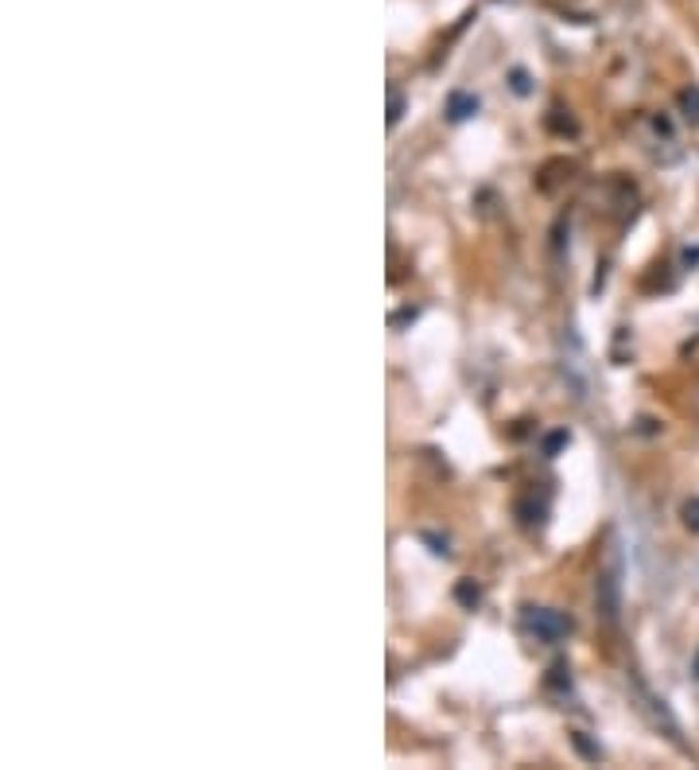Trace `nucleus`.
<instances>
[{
  "mask_svg": "<svg viewBox=\"0 0 699 770\" xmlns=\"http://www.w3.org/2000/svg\"><path fill=\"white\" fill-rule=\"evenodd\" d=\"M401 117H404V98H401V94H392V98H389V125H397Z\"/></svg>",
  "mask_w": 699,
  "mask_h": 770,
  "instance_id": "nucleus-7",
  "label": "nucleus"
},
{
  "mask_svg": "<svg viewBox=\"0 0 699 770\" xmlns=\"http://www.w3.org/2000/svg\"><path fill=\"white\" fill-rule=\"evenodd\" d=\"M680 110L688 121H699V86H691V90H684L680 94Z\"/></svg>",
  "mask_w": 699,
  "mask_h": 770,
  "instance_id": "nucleus-4",
  "label": "nucleus"
},
{
  "mask_svg": "<svg viewBox=\"0 0 699 770\" xmlns=\"http://www.w3.org/2000/svg\"><path fill=\"white\" fill-rule=\"evenodd\" d=\"M525 626H529L540 642H560V638L572 634V619L560 615V611H548V608H529V611H525Z\"/></svg>",
  "mask_w": 699,
  "mask_h": 770,
  "instance_id": "nucleus-2",
  "label": "nucleus"
},
{
  "mask_svg": "<svg viewBox=\"0 0 699 770\" xmlns=\"http://www.w3.org/2000/svg\"><path fill=\"white\" fill-rule=\"evenodd\" d=\"M595 599H598V611H603L610 623L618 619V608H622V560H618V553L610 556V565H606V573L598 576V588H595Z\"/></svg>",
  "mask_w": 699,
  "mask_h": 770,
  "instance_id": "nucleus-1",
  "label": "nucleus"
},
{
  "mask_svg": "<svg viewBox=\"0 0 699 770\" xmlns=\"http://www.w3.org/2000/svg\"><path fill=\"white\" fill-rule=\"evenodd\" d=\"M509 82H513V90H517L520 98H525V94H529V90H532V86H529V75H525V70H513Z\"/></svg>",
  "mask_w": 699,
  "mask_h": 770,
  "instance_id": "nucleus-5",
  "label": "nucleus"
},
{
  "mask_svg": "<svg viewBox=\"0 0 699 770\" xmlns=\"http://www.w3.org/2000/svg\"><path fill=\"white\" fill-rule=\"evenodd\" d=\"M684 522H688V530H699V498L684 506Z\"/></svg>",
  "mask_w": 699,
  "mask_h": 770,
  "instance_id": "nucleus-6",
  "label": "nucleus"
},
{
  "mask_svg": "<svg viewBox=\"0 0 699 770\" xmlns=\"http://www.w3.org/2000/svg\"><path fill=\"white\" fill-rule=\"evenodd\" d=\"M470 113H478V98L451 94V102H447V117H451V121H467Z\"/></svg>",
  "mask_w": 699,
  "mask_h": 770,
  "instance_id": "nucleus-3",
  "label": "nucleus"
},
{
  "mask_svg": "<svg viewBox=\"0 0 699 770\" xmlns=\"http://www.w3.org/2000/svg\"><path fill=\"white\" fill-rule=\"evenodd\" d=\"M459 599H462V603H478V588H474V584H459Z\"/></svg>",
  "mask_w": 699,
  "mask_h": 770,
  "instance_id": "nucleus-8",
  "label": "nucleus"
}]
</instances>
